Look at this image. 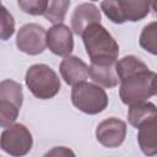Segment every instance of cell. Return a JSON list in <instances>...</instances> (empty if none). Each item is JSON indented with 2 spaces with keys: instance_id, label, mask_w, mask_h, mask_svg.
Returning a JSON list of instances; mask_svg holds the SVG:
<instances>
[{
  "instance_id": "cell-1",
  "label": "cell",
  "mask_w": 157,
  "mask_h": 157,
  "mask_svg": "<svg viewBox=\"0 0 157 157\" xmlns=\"http://www.w3.org/2000/svg\"><path fill=\"white\" fill-rule=\"evenodd\" d=\"M82 40L91 63H115L119 55V45L113 36L101 25H88L82 32Z\"/></svg>"
},
{
  "instance_id": "cell-2",
  "label": "cell",
  "mask_w": 157,
  "mask_h": 157,
  "mask_svg": "<svg viewBox=\"0 0 157 157\" xmlns=\"http://www.w3.org/2000/svg\"><path fill=\"white\" fill-rule=\"evenodd\" d=\"M156 72L147 69L120 80L119 96L121 102L132 105L153 97L156 94Z\"/></svg>"
},
{
  "instance_id": "cell-3",
  "label": "cell",
  "mask_w": 157,
  "mask_h": 157,
  "mask_svg": "<svg viewBox=\"0 0 157 157\" xmlns=\"http://www.w3.org/2000/svg\"><path fill=\"white\" fill-rule=\"evenodd\" d=\"M26 85L32 94L39 99H50L58 94L61 83L56 72L45 64H34L25 76Z\"/></svg>"
},
{
  "instance_id": "cell-4",
  "label": "cell",
  "mask_w": 157,
  "mask_h": 157,
  "mask_svg": "<svg viewBox=\"0 0 157 157\" xmlns=\"http://www.w3.org/2000/svg\"><path fill=\"white\" fill-rule=\"evenodd\" d=\"M71 102L78 110L93 115L107 108L108 97L101 86L83 81L74 86L71 91Z\"/></svg>"
},
{
  "instance_id": "cell-5",
  "label": "cell",
  "mask_w": 157,
  "mask_h": 157,
  "mask_svg": "<svg viewBox=\"0 0 157 157\" xmlns=\"http://www.w3.org/2000/svg\"><path fill=\"white\" fill-rule=\"evenodd\" d=\"M22 86L13 80L0 82V128L13 124L22 107Z\"/></svg>"
},
{
  "instance_id": "cell-6",
  "label": "cell",
  "mask_w": 157,
  "mask_h": 157,
  "mask_svg": "<svg viewBox=\"0 0 157 157\" xmlns=\"http://www.w3.org/2000/svg\"><path fill=\"white\" fill-rule=\"evenodd\" d=\"M33 145L31 131L23 124H11L0 135V148L10 156L27 155Z\"/></svg>"
},
{
  "instance_id": "cell-7",
  "label": "cell",
  "mask_w": 157,
  "mask_h": 157,
  "mask_svg": "<svg viewBox=\"0 0 157 157\" xmlns=\"http://www.w3.org/2000/svg\"><path fill=\"white\" fill-rule=\"evenodd\" d=\"M45 33L44 27L40 25L27 23L18 29L16 36V45L21 52L28 55H38L43 53L47 47Z\"/></svg>"
},
{
  "instance_id": "cell-8",
  "label": "cell",
  "mask_w": 157,
  "mask_h": 157,
  "mask_svg": "<svg viewBox=\"0 0 157 157\" xmlns=\"http://www.w3.org/2000/svg\"><path fill=\"white\" fill-rule=\"evenodd\" d=\"M126 136V124L118 118H108L101 121L96 129L97 141L108 148L120 146Z\"/></svg>"
},
{
  "instance_id": "cell-9",
  "label": "cell",
  "mask_w": 157,
  "mask_h": 157,
  "mask_svg": "<svg viewBox=\"0 0 157 157\" xmlns=\"http://www.w3.org/2000/svg\"><path fill=\"white\" fill-rule=\"evenodd\" d=\"M45 44L55 55H70L74 50V38L71 29L63 23L52 26L45 33Z\"/></svg>"
},
{
  "instance_id": "cell-10",
  "label": "cell",
  "mask_w": 157,
  "mask_h": 157,
  "mask_svg": "<svg viewBox=\"0 0 157 157\" xmlns=\"http://www.w3.org/2000/svg\"><path fill=\"white\" fill-rule=\"evenodd\" d=\"M59 70L61 78L70 86H75L88 78V66L77 56H65L60 63Z\"/></svg>"
},
{
  "instance_id": "cell-11",
  "label": "cell",
  "mask_w": 157,
  "mask_h": 157,
  "mask_svg": "<svg viewBox=\"0 0 157 157\" xmlns=\"http://www.w3.org/2000/svg\"><path fill=\"white\" fill-rule=\"evenodd\" d=\"M102 15L101 10L93 5V4H80L75 7L72 15H71V28L77 34L81 36L83 29L94 22H101Z\"/></svg>"
},
{
  "instance_id": "cell-12",
  "label": "cell",
  "mask_w": 157,
  "mask_h": 157,
  "mask_svg": "<svg viewBox=\"0 0 157 157\" xmlns=\"http://www.w3.org/2000/svg\"><path fill=\"white\" fill-rule=\"evenodd\" d=\"M88 76L93 82L104 88H113L119 82L115 72V63H91Z\"/></svg>"
},
{
  "instance_id": "cell-13",
  "label": "cell",
  "mask_w": 157,
  "mask_h": 157,
  "mask_svg": "<svg viewBox=\"0 0 157 157\" xmlns=\"http://www.w3.org/2000/svg\"><path fill=\"white\" fill-rule=\"evenodd\" d=\"M125 21L136 22L145 18L151 9H155V0H119Z\"/></svg>"
},
{
  "instance_id": "cell-14",
  "label": "cell",
  "mask_w": 157,
  "mask_h": 157,
  "mask_svg": "<svg viewBox=\"0 0 157 157\" xmlns=\"http://www.w3.org/2000/svg\"><path fill=\"white\" fill-rule=\"evenodd\" d=\"M137 141L141 151L147 156L157 153V118L137 128Z\"/></svg>"
},
{
  "instance_id": "cell-15",
  "label": "cell",
  "mask_w": 157,
  "mask_h": 157,
  "mask_svg": "<svg viewBox=\"0 0 157 157\" xmlns=\"http://www.w3.org/2000/svg\"><path fill=\"white\" fill-rule=\"evenodd\" d=\"M129 112H128V120L130 125L135 126L136 129L141 126L142 124L157 118V109L156 105L151 102H142L137 104L129 105Z\"/></svg>"
},
{
  "instance_id": "cell-16",
  "label": "cell",
  "mask_w": 157,
  "mask_h": 157,
  "mask_svg": "<svg viewBox=\"0 0 157 157\" xmlns=\"http://www.w3.org/2000/svg\"><path fill=\"white\" fill-rule=\"evenodd\" d=\"M148 66L137 56L135 55H126L121 58L120 60L115 61V72L118 76V80H123L130 75H134L139 71L147 70Z\"/></svg>"
},
{
  "instance_id": "cell-17",
  "label": "cell",
  "mask_w": 157,
  "mask_h": 157,
  "mask_svg": "<svg viewBox=\"0 0 157 157\" xmlns=\"http://www.w3.org/2000/svg\"><path fill=\"white\" fill-rule=\"evenodd\" d=\"M70 6V0H48L43 16L52 23H63Z\"/></svg>"
},
{
  "instance_id": "cell-18",
  "label": "cell",
  "mask_w": 157,
  "mask_h": 157,
  "mask_svg": "<svg viewBox=\"0 0 157 157\" xmlns=\"http://www.w3.org/2000/svg\"><path fill=\"white\" fill-rule=\"evenodd\" d=\"M140 45L152 55L157 54V22L153 21L144 27L140 34Z\"/></svg>"
},
{
  "instance_id": "cell-19",
  "label": "cell",
  "mask_w": 157,
  "mask_h": 157,
  "mask_svg": "<svg viewBox=\"0 0 157 157\" xmlns=\"http://www.w3.org/2000/svg\"><path fill=\"white\" fill-rule=\"evenodd\" d=\"M15 33V20L9 10L0 4V39L7 40Z\"/></svg>"
},
{
  "instance_id": "cell-20",
  "label": "cell",
  "mask_w": 157,
  "mask_h": 157,
  "mask_svg": "<svg viewBox=\"0 0 157 157\" xmlns=\"http://www.w3.org/2000/svg\"><path fill=\"white\" fill-rule=\"evenodd\" d=\"M101 10L112 22L118 23V25H121L125 22L120 5H119V0H102Z\"/></svg>"
},
{
  "instance_id": "cell-21",
  "label": "cell",
  "mask_w": 157,
  "mask_h": 157,
  "mask_svg": "<svg viewBox=\"0 0 157 157\" xmlns=\"http://www.w3.org/2000/svg\"><path fill=\"white\" fill-rule=\"evenodd\" d=\"M48 0H17L18 7L28 15L39 16L43 15L47 9Z\"/></svg>"
},
{
  "instance_id": "cell-22",
  "label": "cell",
  "mask_w": 157,
  "mask_h": 157,
  "mask_svg": "<svg viewBox=\"0 0 157 157\" xmlns=\"http://www.w3.org/2000/svg\"><path fill=\"white\" fill-rule=\"evenodd\" d=\"M69 155L74 156V152L66 147H54L52 151L45 153V156H69Z\"/></svg>"
},
{
  "instance_id": "cell-23",
  "label": "cell",
  "mask_w": 157,
  "mask_h": 157,
  "mask_svg": "<svg viewBox=\"0 0 157 157\" xmlns=\"http://www.w3.org/2000/svg\"><path fill=\"white\" fill-rule=\"evenodd\" d=\"M92 1H98V0H92Z\"/></svg>"
},
{
  "instance_id": "cell-24",
  "label": "cell",
  "mask_w": 157,
  "mask_h": 157,
  "mask_svg": "<svg viewBox=\"0 0 157 157\" xmlns=\"http://www.w3.org/2000/svg\"><path fill=\"white\" fill-rule=\"evenodd\" d=\"M0 4H1V1H0Z\"/></svg>"
}]
</instances>
